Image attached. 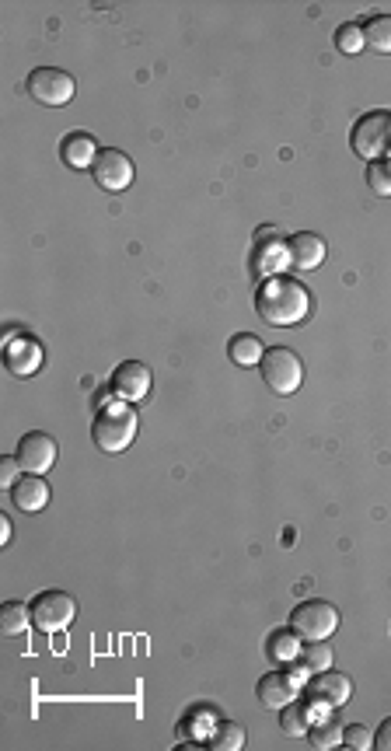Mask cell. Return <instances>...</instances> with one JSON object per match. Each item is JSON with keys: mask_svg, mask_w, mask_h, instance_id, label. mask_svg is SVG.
<instances>
[{"mask_svg": "<svg viewBox=\"0 0 391 751\" xmlns=\"http://www.w3.org/2000/svg\"><path fill=\"white\" fill-rule=\"evenodd\" d=\"M255 311L266 325L294 329L311 315V290L290 276H269L255 294Z\"/></svg>", "mask_w": 391, "mask_h": 751, "instance_id": "obj_1", "label": "cell"}, {"mask_svg": "<svg viewBox=\"0 0 391 751\" xmlns=\"http://www.w3.org/2000/svg\"><path fill=\"white\" fill-rule=\"evenodd\" d=\"M137 430H140V416L133 406H102L95 416V423H91V441H95L98 451H105V455H119V451H126L133 441H137Z\"/></svg>", "mask_w": 391, "mask_h": 751, "instance_id": "obj_2", "label": "cell"}, {"mask_svg": "<svg viewBox=\"0 0 391 751\" xmlns=\"http://www.w3.org/2000/svg\"><path fill=\"white\" fill-rule=\"evenodd\" d=\"M350 147L357 158L367 161V165L388 158L391 154V112L374 109V112H367V116H360L357 126H353V133H350Z\"/></svg>", "mask_w": 391, "mask_h": 751, "instance_id": "obj_3", "label": "cell"}, {"mask_svg": "<svg viewBox=\"0 0 391 751\" xmlns=\"http://www.w3.org/2000/svg\"><path fill=\"white\" fill-rule=\"evenodd\" d=\"M339 622H343L339 619V608L332 605V601H322V598L301 601V605L290 612V629H294L304 643L329 640L332 633H339Z\"/></svg>", "mask_w": 391, "mask_h": 751, "instance_id": "obj_4", "label": "cell"}, {"mask_svg": "<svg viewBox=\"0 0 391 751\" xmlns=\"http://www.w3.org/2000/svg\"><path fill=\"white\" fill-rule=\"evenodd\" d=\"M259 374L269 385V392H276V395H294L297 388L304 385L301 357H297L294 350H287V346H269L259 364Z\"/></svg>", "mask_w": 391, "mask_h": 751, "instance_id": "obj_5", "label": "cell"}, {"mask_svg": "<svg viewBox=\"0 0 391 751\" xmlns=\"http://www.w3.org/2000/svg\"><path fill=\"white\" fill-rule=\"evenodd\" d=\"M28 608H32V629L39 633H63L77 619V601L67 591H42Z\"/></svg>", "mask_w": 391, "mask_h": 751, "instance_id": "obj_6", "label": "cell"}, {"mask_svg": "<svg viewBox=\"0 0 391 751\" xmlns=\"http://www.w3.org/2000/svg\"><path fill=\"white\" fill-rule=\"evenodd\" d=\"M25 91L32 102L49 105V109H63V105L74 98L77 84H74V77L60 67H35L25 81Z\"/></svg>", "mask_w": 391, "mask_h": 751, "instance_id": "obj_7", "label": "cell"}, {"mask_svg": "<svg viewBox=\"0 0 391 751\" xmlns=\"http://www.w3.org/2000/svg\"><path fill=\"white\" fill-rule=\"evenodd\" d=\"M56 455H60V444H56L53 434H42V430L25 434L18 441V451H14V458H18L28 476H46L56 465Z\"/></svg>", "mask_w": 391, "mask_h": 751, "instance_id": "obj_8", "label": "cell"}, {"mask_svg": "<svg viewBox=\"0 0 391 751\" xmlns=\"http://www.w3.org/2000/svg\"><path fill=\"white\" fill-rule=\"evenodd\" d=\"M133 175H137V168H133L130 154L116 151V147H105V151L98 154L95 168H91V179H95L105 193H123V189H130Z\"/></svg>", "mask_w": 391, "mask_h": 751, "instance_id": "obj_9", "label": "cell"}, {"mask_svg": "<svg viewBox=\"0 0 391 751\" xmlns=\"http://www.w3.org/2000/svg\"><path fill=\"white\" fill-rule=\"evenodd\" d=\"M151 385H154V374L144 360H126L109 378V388L116 392V399H123V402H144L147 395H151Z\"/></svg>", "mask_w": 391, "mask_h": 751, "instance_id": "obj_10", "label": "cell"}, {"mask_svg": "<svg viewBox=\"0 0 391 751\" xmlns=\"http://www.w3.org/2000/svg\"><path fill=\"white\" fill-rule=\"evenodd\" d=\"M353 696V682L339 671H322V675H311L308 682V699L315 710H339L346 706Z\"/></svg>", "mask_w": 391, "mask_h": 751, "instance_id": "obj_11", "label": "cell"}, {"mask_svg": "<svg viewBox=\"0 0 391 751\" xmlns=\"http://www.w3.org/2000/svg\"><path fill=\"white\" fill-rule=\"evenodd\" d=\"M42 360H46V353H42L39 339L18 336L4 346V367H7V374H14V378H32V374L42 367Z\"/></svg>", "mask_w": 391, "mask_h": 751, "instance_id": "obj_12", "label": "cell"}, {"mask_svg": "<svg viewBox=\"0 0 391 751\" xmlns=\"http://www.w3.org/2000/svg\"><path fill=\"white\" fill-rule=\"evenodd\" d=\"M98 154H102V147L95 144V137L84 130H74L67 133V137L60 140V158L67 161L70 168H77V172H91L98 161Z\"/></svg>", "mask_w": 391, "mask_h": 751, "instance_id": "obj_13", "label": "cell"}, {"mask_svg": "<svg viewBox=\"0 0 391 751\" xmlns=\"http://www.w3.org/2000/svg\"><path fill=\"white\" fill-rule=\"evenodd\" d=\"M287 249H290V266L304 269V273L318 269L325 262V255H329V249H325V242H322V235H315V231H301V235H294L287 242Z\"/></svg>", "mask_w": 391, "mask_h": 751, "instance_id": "obj_14", "label": "cell"}, {"mask_svg": "<svg viewBox=\"0 0 391 751\" xmlns=\"http://www.w3.org/2000/svg\"><path fill=\"white\" fill-rule=\"evenodd\" d=\"M255 692H259V703L266 706V710H283L287 703H294L297 685L287 678V671H269V675L259 678Z\"/></svg>", "mask_w": 391, "mask_h": 751, "instance_id": "obj_15", "label": "cell"}, {"mask_svg": "<svg viewBox=\"0 0 391 751\" xmlns=\"http://www.w3.org/2000/svg\"><path fill=\"white\" fill-rule=\"evenodd\" d=\"M11 500L21 514H39V510H46V503H49V483L42 476H28L25 472L21 483L11 490Z\"/></svg>", "mask_w": 391, "mask_h": 751, "instance_id": "obj_16", "label": "cell"}, {"mask_svg": "<svg viewBox=\"0 0 391 751\" xmlns=\"http://www.w3.org/2000/svg\"><path fill=\"white\" fill-rule=\"evenodd\" d=\"M308 738H311V748H318V751L339 748V745H343V724H339V717H332V713L325 710V713H318V717L311 720Z\"/></svg>", "mask_w": 391, "mask_h": 751, "instance_id": "obj_17", "label": "cell"}, {"mask_svg": "<svg viewBox=\"0 0 391 751\" xmlns=\"http://www.w3.org/2000/svg\"><path fill=\"white\" fill-rule=\"evenodd\" d=\"M227 353H231V360L238 367H259L262 357H266V346H262V339L252 336V332H238V336L227 343Z\"/></svg>", "mask_w": 391, "mask_h": 751, "instance_id": "obj_18", "label": "cell"}, {"mask_svg": "<svg viewBox=\"0 0 391 751\" xmlns=\"http://www.w3.org/2000/svg\"><path fill=\"white\" fill-rule=\"evenodd\" d=\"M318 713H315V706H297V703H287L283 706V713H280V727H283V734H290V738H308V731H311V720H315Z\"/></svg>", "mask_w": 391, "mask_h": 751, "instance_id": "obj_19", "label": "cell"}, {"mask_svg": "<svg viewBox=\"0 0 391 751\" xmlns=\"http://www.w3.org/2000/svg\"><path fill=\"white\" fill-rule=\"evenodd\" d=\"M301 636L294 633V629H276L273 636L266 640V654L273 657V661H280V664H290V661H297V654H301Z\"/></svg>", "mask_w": 391, "mask_h": 751, "instance_id": "obj_20", "label": "cell"}, {"mask_svg": "<svg viewBox=\"0 0 391 751\" xmlns=\"http://www.w3.org/2000/svg\"><path fill=\"white\" fill-rule=\"evenodd\" d=\"M0 629H4V636H21L32 629V608L25 605V601H7L4 608H0Z\"/></svg>", "mask_w": 391, "mask_h": 751, "instance_id": "obj_21", "label": "cell"}, {"mask_svg": "<svg viewBox=\"0 0 391 751\" xmlns=\"http://www.w3.org/2000/svg\"><path fill=\"white\" fill-rule=\"evenodd\" d=\"M364 39L374 53H391V14H371L364 21Z\"/></svg>", "mask_w": 391, "mask_h": 751, "instance_id": "obj_22", "label": "cell"}, {"mask_svg": "<svg viewBox=\"0 0 391 751\" xmlns=\"http://www.w3.org/2000/svg\"><path fill=\"white\" fill-rule=\"evenodd\" d=\"M297 661L308 668V675H322V671L332 668V647L329 640H311L301 647V654H297Z\"/></svg>", "mask_w": 391, "mask_h": 751, "instance_id": "obj_23", "label": "cell"}, {"mask_svg": "<svg viewBox=\"0 0 391 751\" xmlns=\"http://www.w3.org/2000/svg\"><path fill=\"white\" fill-rule=\"evenodd\" d=\"M332 42H336L339 53L346 56H357L367 49V39H364V25H357V21H346V25L336 28V35H332Z\"/></svg>", "mask_w": 391, "mask_h": 751, "instance_id": "obj_24", "label": "cell"}, {"mask_svg": "<svg viewBox=\"0 0 391 751\" xmlns=\"http://www.w3.org/2000/svg\"><path fill=\"white\" fill-rule=\"evenodd\" d=\"M210 748L213 751H241V748H245V727H241V724H220V727H213Z\"/></svg>", "mask_w": 391, "mask_h": 751, "instance_id": "obj_25", "label": "cell"}, {"mask_svg": "<svg viewBox=\"0 0 391 751\" xmlns=\"http://www.w3.org/2000/svg\"><path fill=\"white\" fill-rule=\"evenodd\" d=\"M367 186L374 189V196L391 200V158H381L367 165Z\"/></svg>", "mask_w": 391, "mask_h": 751, "instance_id": "obj_26", "label": "cell"}, {"mask_svg": "<svg viewBox=\"0 0 391 751\" xmlns=\"http://www.w3.org/2000/svg\"><path fill=\"white\" fill-rule=\"evenodd\" d=\"M343 745H346V748H353V751H367V748H374V731H371V727H364V724H350V727H343Z\"/></svg>", "mask_w": 391, "mask_h": 751, "instance_id": "obj_27", "label": "cell"}, {"mask_svg": "<svg viewBox=\"0 0 391 751\" xmlns=\"http://www.w3.org/2000/svg\"><path fill=\"white\" fill-rule=\"evenodd\" d=\"M21 476H25V469H21L18 458H11V455L0 458V486H4V490H14V486L21 483Z\"/></svg>", "mask_w": 391, "mask_h": 751, "instance_id": "obj_28", "label": "cell"}, {"mask_svg": "<svg viewBox=\"0 0 391 751\" xmlns=\"http://www.w3.org/2000/svg\"><path fill=\"white\" fill-rule=\"evenodd\" d=\"M374 748L391 751V717L378 727V731H374Z\"/></svg>", "mask_w": 391, "mask_h": 751, "instance_id": "obj_29", "label": "cell"}, {"mask_svg": "<svg viewBox=\"0 0 391 751\" xmlns=\"http://www.w3.org/2000/svg\"><path fill=\"white\" fill-rule=\"evenodd\" d=\"M11 542V521H7V514L0 517V545H7Z\"/></svg>", "mask_w": 391, "mask_h": 751, "instance_id": "obj_30", "label": "cell"}]
</instances>
